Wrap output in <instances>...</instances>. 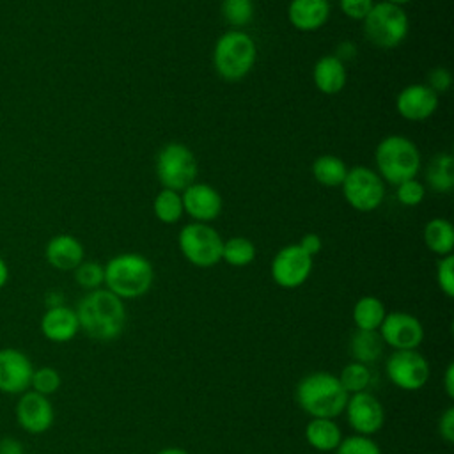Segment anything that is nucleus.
Returning a JSON list of instances; mask_svg holds the SVG:
<instances>
[{"label": "nucleus", "instance_id": "18", "mask_svg": "<svg viewBox=\"0 0 454 454\" xmlns=\"http://www.w3.org/2000/svg\"><path fill=\"white\" fill-rule=\"evenodd\" d=\"M41 332L48 340L57 344L73 340L80 332V323L74 309L64 303L48 307L41 317Z\"/></svg>", "mask_w": 454, "mask_h": 454}, {"label": "nucleus", "instance_id": "3", "mask_svg": "<svg viewBox=\"0 0 454 454\" xmlns=\"http://www.w3.org/2000/svg\"><path fill=\"white\" fill-rule=\"evenodd\" d=\"M105 287L121 300H135L149 293L154 282L151 261L137 252L117 254L103 266Z\"/></svg>", "mask_w": 454, "mask_h": 454}, {"label": "nucleus", "instance_id": "27", "mask_svg": "<svg viewBox=\"0 0 454 454\" xmlns=\"http://www.w3.org/2000/svg\"><path fill=\"white\" fill-rule=\"evenodd\" d=\"M427 184L438 193H450L454 188V158L450 153L436 154L426 172Z\"/></svg>", "mask_w": 454, "mask_h": 454}, {"label": "nucleus", "instance_id": "11", "mask_svg": "<svg viewBox=\"0 0 454 454\" xmlns=\"http://www.w3.org/2000/svg\"><path fill=\"white\" fill-rule=\"evenodd\" d=\"M273 282L282 289H296L307 282L312 273V257L298 243L282 247L270 264Z\"/></svg>", "mask_w": 454, "mask_h": 454}, {"label": "nucleus", "instance_id": "10", "mask_svg": "<svg viewBox=\"0 0 454 454\" xmlns=\"http://www.w3.org/2000/svg\"><path fill=\"white\" fill-rule=\"evenodd\" d=\"M385 372L394 387L404 392H417L427 385L431 365L419 349L392 351L385 360Z\"/></svg>", "mask_w": 454, "mask_h": 454}, {"label": "nucleus", "instance_id": "19", "mask_svg": "<svg viewBox=\"0 0 454 454\" xmlns=\"http://www.w3.org/2000/svg\"><path fill=\"white\" fill-rule=\"evenodd\" d=\"M44 259L59 271H73L85 259V250L73 234H57L46 243Z\"/></svg>", "mask_w": 454, "mask_h": 454}, {"label": "nucleus", "instance_id": "13", "mask_svg": "<svg viewBox=\"0 0 454 454\" xmlns=\"http://www.w3.org/2000/svg\"><path fill=\"white\" fill-rule=\"evenodd\" d=\"M342 413L355 434L372 436L385 426V408L369 390L349 394Z\"/></svg>", "mask_w": 454, "mask_h": 454}, {"label": "nucleus", "instance_id": "24", "mask_svg": "<svg viewBox=\"0 0 454 454\" xmlns=\"http://www.w3.org/2000/svg\"><path fill=\"white\" fill-rule=\"evenodd\" d=\"M424 243L438 257L450 255L454 248V227L447 218H431L424 225Z\"/></svg>", "mask_w": 454, "mask_h": 454}, {"label": "nucleus", "instance_id": "46", "mask_svg": "<svg viewBox=\"0 0 454 454\" xmlns=\"http://www.w3.org/2000/svg\"><path fill=\"white\" fill-rule=\"evenodd\" d=\"M381 2H387V4H394V5H404V4H408V2H411V0H381Z\"/></svg>", "mask_w": 454, "mask_h": 454}, {"label": "nucleus", "instance_id": "16", "mask_svg": "<svg viewBox=\"0 0 454 454\" xmlns=\"http://www.w3.org/2000/svg\"><path fill=\"white\" fill-rule=\"evenodd\" d=\"M34 374V365L30 358L16 349H0V392L5 394H23L30 388Z\"/></svg>", "mask_w": 454, "mask_h": 454}, {"label": "nucleus", "instance_id": "29", "mask_svg": "<svg viewBox=\"0 0 454 454\" xmlns=\"http://www.w3.org/2000/svg\"><path fill=\"white\" fill-rule=\"evenodd\" d=\"M153 211L161 223H177L184 215L181 192L161 188L153 200Z\"/></svg>", "mask_w": 454, "mask_h": 454}, {"label": "nucleus", "instance_id": "14", "mask_svg": "<svg viewBox=\"0 0 454 454\" xmlns=\"http://www.w3.org/2000/svg\"><path fill=\"white\" fill-rule=\"evenodd\" d=\"M16 420L20 427L30 434L46 433L55 420L51 401L34 390H27L16 403Z\"/></svg>", "mask_w": 454, "mask_h": 454}, {"label": "nucleus", "instance_id": "17", "mask_svg": "<svg viewBox=\"0 0 454 454\" xmlns=\"http://www.w3.org/2000/svg\"><path fill=\"white\" fill-rule=\"evenodd\" d=\"M438 98L426 83H410L397 92L395 110L406 121L422 122L436 112Z\"/></svg>", "mask_w": 454, "mask_h": 454}, {"label": "nucleus", "instance_id": "31", "mask_svg": "<svg viewBox=\"0 0 454 454\" xmlns=\"http://www.w3.org/2000/svg\"><path fill=\"white\" fill-rule=\"evenodd\" d=\"M337 378L348 394L365 392L371 385V369L369 365L351 360L340 369V374Z\"/></svg>", "mask_w": 454, "mask_h": 454}, {"label": "nucleus", "instance_id": "37", "mask_svg": "<svg viewBox=\"0 0 454 454\" xmlns=\"http://www.w3.org/2000/svg\"><path fill=\"white\" fill-rule=\"evenodd\" d=\"M433 92H436L438 96L447 92L452 85V74L447 67L443 66H436L427 73V83H426Z\"/></svg>", "mask_w": 454, "mask_h": 454}, {"label": "nucleus", "instance_id": "38", "mask_svg": "<svg viewBox=\"0 0 454 454\" xmlns=\"http://www.w3.org/2000/svg\"><path fill=\"white\" fill-rule=\"evenodd\" d=\"M372 5H374L372 0H339L340 11L349 20H355V21H362Z\"/></svg>", "mask_w": 454, "mask_h": 454}, {"label": "nucleus", "instance_id": "28", "mask_svg": "<svg viewBox=\"0 0 454 454\" xmlns=\"http://www.w3.org/2000/svg\"><path fill=\"white\" fill-rule=\"evenodd\" d=\"M255 255H257V250L252 239L245 236H232L229 239H223L222 261H225L229 266L245 268L254 262Z\"/></svg>", "mask_w": 454, "mask_h": 454}, {"label": "nucleus", "instance_id": "34", "mask_svg": "<svg viewBox=\"0 0 454 454\" xmlns=\"http://www.w3.org/2000/svg\"><path fill=\"white\" fill-rule=\"evenodd\" d=\"M333 452L335 454H381V449L372 440V436L351 434L342 438Z\"/></svg>", "mask_w": 454, "mask_h": 454}, {"label": "nucleus", "instance_id": "26", "mask_svg": "<svg viewBox=\"0 0 454 454\" xmlns=\"http://www.w3.org/2000/svg\"><path fill=\"white\" fill-rule=\"evenodd\" d=\"M310 172H312V177L319 184L335 188V186L342 184V181L348 174V167H346L344 160L335 154H321L312 161Z\"/></svg>", "mask_w": 454, "mask_h": 454}, {"label": "nucleus", "instance_id": "15", "mask_svg": "<svg viewBox=\"0 0 454 454\" xmlns=\"http://www.w3.org/2000/svg\"><path fill=\"white\" fill-rule=\"evenodd\" d=\"M181 199L184 213L193 218V222L209 223L220 216L223 207L220 192L207 183H192L181 192Z\"/></svg>", "mask_w": 454, "mask_h": 454}, {"label": "nucleus", "instance_id": "35", "mask_svg": "<svg viewBox=\"0 0 454 454\" xmlns=\"http://www.w3.org/2000/svg\"><path fill=\"white\" fill-rule=\"evenodd\" d=\"M395 197L403 206L413 207V206H419L424 200L426 188L417 177L406 179V181L395 184Z\"/></svg>", "mask_w": 454, "mask_h": 454}, {"label": "nucleus", "instance_id": "43", "mask_svg": "<svg viewBox=\"0 0 454 454\" xmlns=\"http://www.w3.org/2000/svg\"><path fill=\"white\" fill-rule=\"evenodd\" d=\"M337 50H339V51L335 53V57H337V59H340L342 62H344V60H348V59H353V55L356 53V46H355L353 43H349V41L340 43Z\"/></svg>", "mask_w": 454, "mask_h": 454}, {"label": "nucleus", "instance_id": "2", "mask_svg": "<svg viewBox=\"0 0 454 454\" xmlns=\"http://www.w3.org/2000/svg\"><path fill=\"white\" fill-rule=\"evenodd\" d=\"M348 392L337 374L314 371L305 374L294 390V399L310 419H337L346 406Z\"/></svg>", "mask_w": 454, "mask_h": 454}, {"label": "nucleus", "instance_id": "32", "mask_svg": "<svg viewBox=\"0 0 454 454\" xmlns=\"http://www.w3.org/2000/svg\"><path fill=\"white\" fill-rule=\"evenodd\" d=\"M76 284L85 291L99 289L105 282V268L98 261H82L74 270Z\"/></svg>", "mask_w": 454, "mask_h": 454}, {"label": "nucleus", "instance_id": "8", "mask_svg": "<svg viewBox=\"0 0 454 454\" xmlns=\"http://www.w3.org/2000/svg\"><path fill=\"white\" fill-rule=\"evenodd\" d=\"M154 170L163 188L183 192L186 186L195 183L199 163L188 145L181 142H170L160 149Z\"/></svg>", "mask_w": 454, "mask_h": 454}, {"label": "nucleus", "instance_id": "21", "mask_svg": "<svg viewBox=\"0 0 454 454\" xmlns=\"http://www.w3.org/2000/svg\"><path fill=\"white\" fill-rule=\"evenodd\" d=\"M312 82L321 94H339L348 82V71L344 62L335 55L319 57L312 67Z\"/></svg>", "mask_w": 454, "mask_h": 454}, {"label": "nucleus", "instance_id": "7", "mask_svg": "<svg viewBox=\"0 0 454 454\" xmlns=\"http://www.w3.org/2000/svg\"><path fill=\"white\" fill-rule=\"evenodd\" d=\"M177 247L192 266L213 268L222 261L223 239L213 225L190 222L181 227L177 234Z\"/></svg>", "mask_w": 454, "mask_h": 454}, {"label": "nucleus", "instance_id": "36", "mask_svg": "<svg viewBox=\"0 0 454 454\" xmlns=\"http://www.w3.org/2000/svg\"><path fill=\"white\" fill-rule=\"evenodd\" d=\"M436 284L447 296H454V255H443L436 262Z\"/></svg>", "mask_w": 454, "mask_h": 454}, {"label": "nucleus", "instance_id": "41", "mask_svg": "<svg viewBox=\"0 0 454 454\" xmlns=\"http://www.w3.org/2000/svg\"><path fill=\"white\" fill-rule=\"evenodd\" d=\"M443 392L449 399H454V364L449 362L443 372Z\"/></svg>", "mask_w": 454, "mask_h": 454}, {"label": "nucleus", "instance_id": "40", "mask_svg": "<svg viewBox=\"0 0 454 454\" xmlns=\"http://www.w3.org/2000/svg\"><path fill=\"white\" fill-rule=\"evenodd\" d=\"M298 245H300V248H301L307 255H310V257L314 259V255H317V254L321 252V248H323V239H321V236L316 234V232H307V234L301 236V239H300Z\"/></svg>", "mask_w": 454, "mask_h": 454}, {"label": "nucleus", "instance_id": "33", "mask_svg": "<svg viewBox=\"0 0 454 454\" xmlns=\"http://www.w3.org/2000/svg\"><path fill=\"white\" fill-rule=\"evenodd\" d=\"M60 383H62V378H60L59 371L53 369V367L44 365V367L34 369L30 387H32L34 392L43 394V395L48 397V395L55 394L60 388Z\"/></svg>", "mask_w": 454, "mask_h": 454}, {"label": "nucleus", "instance_id": "42", "mask_svg": "<svg viewBox=\"0 0 454 454\" xmlns=\"http://www.w3.org/2000/svg\"><path fill=\"white\" fill-rule=\"evenodd\" d=\"M0 454H23V445L16 438H2L0 440Z\"/></svg>", "mask_w": 454, "mask_h": 454}, {"label": "nucleus", "instance_id": "9", "mask_svg": "<svg viewBox=\"0 0 454 454\" xmlns=\"http://www.w3.org/2000/svg\"><path fill=\"white\" fill-rule=\"evenodd\" d=\"M346 202L362 213L374 211L381 206L385 199L383 179L369 167L356 165L348 168V174L340 184Z\"/></svg>", "mask_w": 454, "mask_h": 454}, {"label": "nucleus", "instance_id": "25", "mask_svg": "<svg viewBox=\"0 0 454 454\" xmlns=\"http://www.w3.org/2000/svg\"><path fill=\"white\" fill-rule=\"evenodd\" d=\"M351 316L356 330H378L387 316V309L378 296L367 294L356 300Z\"/></svg>", "mask_w": 454, "mask_h": 454}, {"label": "nucleus", "instance_id": "20", "mask_svg": "<svg viewBox=\"0 0 454 454\" xmlns=\"http://www.w3.org/2000/svg\"><path fill=\"white\" fill-rule=\"evenodd\" d=\"M330 18L328 0H291L287 5V20L300 32H314Z\"/></svg>", "mask_w": 454, "mask_h": 454}, {"label": "nucleus", "instance_id": "44", "mask_svg": "<svg viewBox=\"0 0 454 454\" xmlns=\"http://www.w3.org/2000/svg\"><path fill=\"white\" fill-rule=\"evenodd\" d=\"M7 280H9V266H7V262L0 257V289L7 284Z\"/></svg>", "mask_w": 454, "mask_h": 454}, {"label": "nucleus", "instance_id": "23", "mask_svg": "<svg viewBox=\"0 0 454 454\" xmlns=\"http://www.w3.org/2000/svg\"><path fill=\"white\" fill-rule=\"evenodd\" d=\"M385 351V344L378 330H355L349 337V355L353 362L372 365L376 364Z\"/></svg>", "mask_w": 454, "mask_h": 454}, {"label": "nucleus", "instance_id": "4", "mask_svg": "<svg viewBox=\"0 0 454 454\" xmlns=\"http://www.w3.org/2000/svg\"><path fill=\"white\" fill-rule=\"evenodd\" d=\"M374 161L378 176L394 186L417 177L420 170L419 147L404 135H387L381 138L374 151Z\"/></svg>", "mask_w": 454, "mask_h": 454}, {"label": "nucleus", "instance_id": "12", "mask_svg": "<svg viewBox=\"0 0 454 454\" xmlns=\"http://www.w3.org/2000/svg\"><path fill=\"white\" fill-rule=\"evenodd\" d=\"M378 333L383 344L394 351L419 349L426 337L420 319L404 310L387 312L383 323L378 328Z\"/></svg>", "mask_w": 454, "mask_h": 454}, {"label": "nucleus", "instance_id": "6", "mask_svg": "<svg viewBox=\"0 0 454 454\" xmlns=\"http://www.w3.org/2000/svg\"><path fill=\"white\" fill-rule=\"evenodd\" d=\"M367 41L381 50H392L404 43L410 32V20L401 5L378 2L362 20Z\"/></svg>", "mask_w": 454, "mask_h": 454}, {"label": "nucleus", "instance_id": "1", "mask_svg": "<svg viewBox=\"0 0 454 454\" xmlns=\"http://www.w3.org/2000/svg\"><path fill=\"white\" fill-rule=\"evenodd\" d=\"M74 312L80 330L98 342H112L119 339L128 321L124 300L110 293L106 287L87 291V294L78 301Z\"/></svg>", "mask_w": 454, "mask_h": 454}, {"label": "nucleus", "instance_id": "39", "mask_svg": "<svg viewBox=\"0 0 454 454\" xmlns=\"http://www.w3.org/2000/svg\"><path fill=\"white\" fill-rule=\"evenodd\" d=\"M438 434L445 443L454 442V406H449L443 410V413L438 419Z\"/></svg>", "mask_w": 454, "mask_h": 454}, {"label": "nucleus", "instance_id": "45", "mask_svg": "<svg viewBox=\"0 0 454 454\" xmlns=\"http://www.w3.org/2000/svg\"><path fill=\"white\" fill-rule=\"evenodd\" d=\"M154 454H188V452L184 449H181V447H165V449H160Z\"/></svg>", "mask_w": 454, "mask_h": 454}, {"label": "nucleus", "instance_id": "22", "mask_svg": "<svg viewBox=\"0 0 454 454\" xmlns=\"http://www.w3.org/2000/svg\"><path fill=\"white\" fill-rule=\"evenodd\" d=\"M303 434L307 443L319 452H333L344 438L335 419H310Z\"/></svg>", "mask_w": 454, "mask_h": 454}, {"label": "nucleus", "instance_id": "30", "mask_svg": "<svg viewBox=\"0 0 454 454\" xmlns=\"http://www.w3.org/2000/svg\"><path fill=\"white\" fill-rule=\"evenodd\" d=\"M254 0H222L220 14L227 25L234 30H241L254 18Z\"/></svg>", "mask_w": 454, "mask_h": 454}, {"label": "nucleus", "instance_id": "5", "mask_svg": "<svg viewBox=\"0 0 454 454\" xmlns=\"http://www.w3.org/2000/svg\"><path fill=\"white\" fill-rule=\"evenodd\" d=\"M257 48L254 39L243 30L223 32L213 46V67L225 82L243 80L254 67Z\"/></svg>", "mask_w": 454, "mask_h": 454}]
</instances>
